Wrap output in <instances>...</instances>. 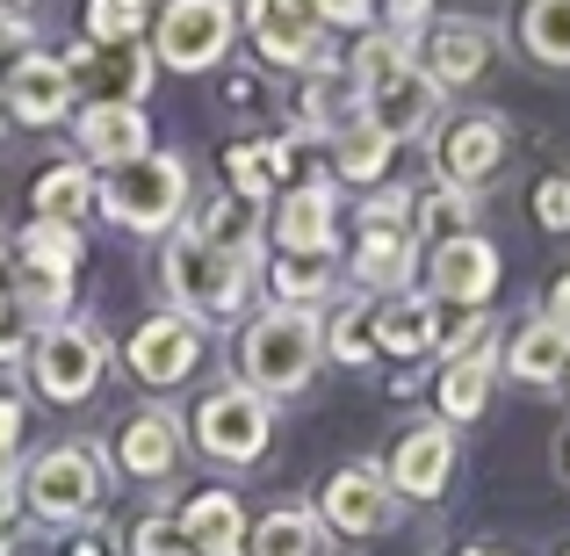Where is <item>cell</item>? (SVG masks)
Masks as SVG:
<instances>
[{"label":"cell","instance_id":"6da1fadb","mask_svg":"<svg viewBox=\"0 0 570 556\" xmlns=\"http://www.w3.org/2000/svg\"><path fill=\"white\" fill-rule=\"evenodd\" d=\"M318 362H325V319L318 311H296V304L261 311V319L246 325V340H238V375H246V390H261V398L304 390L311 375H318Z\"/></svg>","mask_w":570,"mask_h":556},{"label":"cell","instance_id":"7a4b0ae2","mask_svg":"<svg viewBox=\"0 0 570 556\" xmlns=\"http://www.w3.org/2000/svg\"><path fill=\"white\" fill-rule=\"evenodd\" d=\"M167 290L181 296L188 319H238L253 296V261L232 246H209L188 224V232L167 238Z\"/></svg>","mask_w":570,"mask_h":556},{"label":"cell","instance_id":"3957f363","mask_svg":"<svg viewBox=\"0 0 570 556\" xmlns=\"http://www.w3.org/2000/svg\"><path fill=\"white\" fill-rule=\"evenodd\" d=\"M188 433L209 462L246 470V462H261L267 441H275V398H261V390H246V383H224L188 412Z\"/></svg>","mask_w":570,"mask_h":556},{"label":"cell","instance_id":"277c9868","mask_svg":"<svg viewBox=\"0 0 570 556\" xmlns=\"http://www.w3.org/2000/svg\"><path fill=\"white\" fill-rule=\"evenodd\" d=\"M14 485H22V506L37 520H87L101 506V491H109V477H101V448L66 441V448L29 456Z\"/></svg>","mask_w":570,"mask_h":556},{"label":"cell","instance_id":"5b68a950","mask_svg":"<svg viewBox=\"0 0 570 556\" xmlns=\"http://www.w3.org/2000/svg\"><path fill=\"white\" fill-rule=\"evenodd\" d=\"M238 22H246L253 51L267 66H289V72H333V29L318 22L311 0H238Z\"/></svg>","mask_w":570,"mask_h":556},{"label":"cell","instance_id":"8992f818","mask_svg":"<svg viewBox=\"0 0 570 556\" xmlns=\"http://www.w3.org/2000/svg\"><path fill=\"white\" fill-rule=\"evenodd\" d=\"M101 369H109V340H101V325H87V319H58L51 333L29 340V383H37L51 404L95 398Z\"/></svg>","mask_w":570,"mask_h":556},{"label":"cell","instance_id":"52a82bcc","mask_svg":"<svg viewBox=\"0 0 570 556\" xmlns=\"http://www.w3.org/2000/svg\"><path fill=\"white\" fill-rule=\"evenodd\" d=\"M232 37H238V0H167L153 29V66L209 72V66H224Z\"/></svg>","mask_w":570,"mask_h":556},{"label":"cell","instance_id":"ba28073f","mask_svg":"<svg viewBox=\"0 0 570 556\" xmlns=\"http://www.w3.org/2000/svg\"><path fill=\"white\" fill-rule=\"evenodd\" d=\"M101 209L124 232H174L188 209V167L174 153H145L138 167H116V182L101 188Z\"/></svg>","mask_w":570,"mask_h":556},{"label":"cell","instance_id":"9c48e42d","mask_svg":"<svg viewBox=\"0 0 570 556\" xmlns=\"http://www.w3.org/2000/svg\"><path fill=\"white\" fill-rule=\"evenodd\" d=\"M499 159H505V116L470 109V116L433 124V174H441V188L491 182V174H499Z\"/></svg>","mask_w":570,"mask_h":556},{"label":"cell","instance_id":"30bf717a","mask_svg":"<svg viewBox=\"0 0 570 556\" xmlns=\"http://www.w3.org/2000/svg\"><path fill=\"white\" fill-rule=\"evenodd\" d=\"M130 375L153 390H174L188 383L195 369H203V319H188V311H159V319H145L138 333H130Z\"/></svg>","mask_w":570,"mask_h":556},{"label":"cell","instance_id":"8fae6325","mask_svg":"<svg viewBox=\"0 0 570 556\" xmlns=\"http://www.w3.org/2000/svg\"><path fill=\"white\" fill-rule=\"evenodd\" d=\"M390 514H397V499H390V477L376 462H347V470H333V485L318 491V528L347 535V543L383 535Z\"/></svg>","mask_w":570,"mask_h":556},{"label":"cell","instance_id":"7c38bea8","mask_svg":"<svg viewBox=\"0 0 570 556\" xmlns=\"http://www.w3.org/2000/svg\"><path fill=\"white\" fill-rule=\"evenodd\" d=\"M491 22H470V14H441V22H426V37H419V72H426L433 87H476L491 66Z\"/></svg>","mask_w":570,"mask_h":556},{"label":"cell","instance_id":"4fadbf2b","mask_svg":"<svg viewBox=\"0 0 570 556\" xmlns=\"http://www.w3.org/2000/svg\"><path fill=\"white\" fill-rule=\"evenodd\" d=\"M362 116L368 124H383L390 138H419V130H433L441 124V87L419 72V58H404V66H390L383 80H368L362 87Z\"/></svg>","mask_w":570,"mask_h":556},{"label":"cell","instance_id":"5bb4252c","mask_svg":"<svg viewBox=\"0 0 570 556\" xmlns=\"http://www.w3.org/2000/svg\"><path fill=\"white\" fill-rule=\"evenodd\" d=\"M153 153V116L138 101H87L80 109V159L87 167H138Z\"/></svg>","mask_w":570,"mask_h":556},{"label":"cell","instance_id":"9a60e30c","mask_svg":"<svg viewBox=\"0 0 570 556\" xmlns=\"http://www.w3.org/2000/svg\"><path fill=\"white\" fill-rule=\"evenodd\" d=\"M426 282H433V304H462V311H484L491 304V290H499V246L491 238H448V246H433V267H426Z\"/></svg>","mask_w":570,"mask_h":556},{"label":"cell","instance_id":"2e32d148","mask_svg":"<svg viewBox=\"0 0 570 556\" xmlns=\"http://www.w3.org/2000/svg\"><path fill=\"white\" fill-rule=\"evenodd\" d=\"M448 477H455V427L448 419H426L390 448V491H404V499H441Z\"/></svg>","mask_w":570,"mask_h":556},{"label":"cell","instance_id":"e0dca14e","mask_svg":"<svg viewBox=\"0 0 570 556\" xmlns=\"http://www.w3.org/2000/svg\"><path fill=\"white\" fill-rule=\"evenodd\" d=\"M8 109H14V124H66V109H72V72H66V58H51V51H22L8 66Z\"/></svg>","mask_w":570,"mask_h":556},{"label":"cell","instance_id":"ac0fdd59","mask_svg":"<svg viewBox=\"0 0 570 556\" xmlns=\"http://www.w3.org/2000/svg\"><path fill=\"white\" fill-rule=\"evenodd\" d=\"M181 427H174V412H130L124 433H116V462H124L130 477H145V485H167L174 470H181Z\"/></svg>","mask_w":570,"mask_h":556},{"label":"cell","instance_id":"d6986e66","mask_svg":"<svg viewBox=\"0 0 570 556\" xmlns=\"http://www.w3.org/2000/svg\"><path fill=\"white\" fill-rule=\"evenodd\" d=\"M333 182H296L275 203V253H333Z\"/></svg>","mask_w":570,"mask_h":556},{"label":"cell","instance_id":"ffe728a7","mask_svg":"<svg viewBox=\"0 0 570 556\" xmlns=\"http://www.w3.org/2000/svg\"><path fill=\"white\" fill-rule=\"evenodd\" d=\"M181 535H188V549L195 556H238V543H246V506L232 499V491H195V499L181 506Z\"/></svg>","mask_w":570,"mask_h":556},{"label":"cell","instance_id":"44dd1931","mask_svg":"<svg viewBox=\"0 0 570 556\" xmlns=\"http://www.w3.org/2000/svg\"><path fill=\"white\" fill-rule=\"evenodd\" d=\"M419 275V238L412 232H362V246H354V282L376 296H404Z\"/></svg>","mask_w":570,"mask_h":556},{"label":"cell","instance_id":"7402d4cb","mask_svg":"<svg viewBox=\"0 0 570 556\" xmlns=\"http://www.w3.org/2000/svg\"><path fill=\"white\" fill-rule=\"evenodd\" d=\"M433 340H441V304L433 296H390V304H376V354L412 362Z\"/></svg>","mask_w":570,"mask_h":556},{"label":"cell","instance_id":"603a6c76","mask_svg":"<svg viewBox=\"0 0 570 556\" xmlns=\"http://www.w3.org/2000/svg\"><path fill=\"white\" fill-rule=\"evenodd\" d=\"M390 159H397V138H390L383 124H368V116H354V124L333 130V174L340 182H383Z\"/></svg>","mask_w":570,"mask_h":556},{"label":"cell","instance_id":"cb8c5ba5","mask_svg":"<svg viewBox=\"0 0 570 556\" xmlns=\"http://www.w3.org/2000/svg\"><path fill=\"white\" fill-rule=\"evenodd\" d=\"M95 203H101V182H95L87 159H66V167H43L37 174V217L43 224H80Z\"/></svg>","mask_w":570,"mask_h":556},{"label":"cell","instance_id":"d4e9b609","mask_svg":"<svg viewBox=\"0 0 570 556\" xmlns=\"http://www.w3.org/2000/svg\"><path fill=\"white\" fill-rule=\"evenodd\" d=\"M318 549H325V528L304 506H275V514L246 520V556H318Z\"/></svg>","mask_w":570,"mask_h":556},{"label":"cell","instance_id":"484cf974","mask_svg":"<svg viewBox=\"0 0 570 556\" xmlns=\"http://www.w3.org/2000/svg\"><path fill=\"white\" fill-rule=\"evenodd\" d=\"M195 232L209 238V246H232V253H246L253 261V246H261L267 238V209H261V195H217V203L203 209V217H195Z\"/></svg>","mask_w":570,"mask_h":556},{"label":"cell","instance_id":"4316f807","mask_svg":"<svg viewBox=\"0 0 570 556\" xmlns=\"http://www.w3.org/2000/svg\"><path fill=\"white\" fill-rule=\"evenodd\" d=\"M505 369H513L520 383H563V369H570V333H557L549 319L520 325L513 348H505Z\"/></svg>","mask_w":570,"mask_h":556},{"label":"cell","instance_id":"83f0119b","mask_svg":"<svg viewBox=\"0 0 570 556\" xmlns=\"http://www.w3.org/2000/svg\"><path fill=\"white\" fill-rule=\"evenodd\" d=\"M491 383H499V354H462V362H448L441 383H433V398H441L448 427L484 412V404H491Z\"/></svg>","mask_w":570,"mask_h":556},{"label":"cell","instance_id":"f1b7e54d","mask_svg":"<svg viewBox=\"0 0 570 556\" xmlns=\"http://www.w3.org/2000/svg\"><path fill=\"white\" fill-rule=\"evenodd\" d=\"M520 51L570 72V0H520Z\"/></svg>","mask_w":570,"mask_h":556},{"label":"cell","instance_id":"f546056e","mask_svg":"<svg viewBox=\"0 0 570 556\" xmlns=\"http://www.w3.org/2000/svg\"><path fill=\"white\" fill-rule=\"evenodd\" d=\"M14 261H22V275H51V282H72V267H80V232L72 224H29L22 238H14Z\"/></svg>","mask_w":570,"mask_h":556},{"label":"cell","instance_id":"4dcf8cb0","mask_svg":"<svg viewBox=\"0 0 570 556\" xmlns=\"http://www.w3.org/2000/svg\"><path fill=\"white\" fill-rule=\"evenodd\" d=\"M267 282H275V296H282V304L311 311L325 290H333V253H275Z\"/></svg>","mask_w":570,"mask_h":556},{"label":"cell","instance_id":"1f68e13d","mask_svg":"<svg viewBox=\"0 0 570 556\" xmlns=\"http://www.w3.org/2000/svg\"><path fill=\"white\" fill-rule=\"evenodd\" d=\"M325 348H333V362L368 369V362H376V304H368V296L340 304V311H333V325H325Z\"/></svg>","mask_w":570,"mask_h":556},{"label":"cell","instance_id":"d6a6232c","mask_svg":"<svg viewBox=\"0 0 570 556\" xmlns=\"http://www.w3.org/2000/svg\"><path fill=\"white\" fill-rule=\"evenodd\" d=\"M412 217H419V238H433V246H448V238H470V232H476L470 188H433L426 203H412Z\"/></svg>","mask_w":570,"mask_h":556},{"label":"cell","instance_id":"836d02e7","mask_svg":"<svg viewBox=\"0 0 570 556\" xmlns=\"http://www.w3.org/2000/svg\"><path fill=\"white\" fill-rule=\"evenodd\" d=\"M289 167H296L289 145H238V153H232V188L238 195H267V182L289 174Z\"/></svg>","mask_w":570,"mask_h":556},{"label":"cell","instance_id":"e575fe53","mask_svg":"<svg viewBox=\"0 0 570 556\" xmlns=\"http://www.w3.org/2000/svg\"><path fill=\"white\" fill-rule=\"evenodd\" d=\"M145 29V0H87V43H138Z\"/></svg>","mask_w":570,"mask_h":556},{"label":"cell","instance_id":"d590c367","mask_svg":"<svg viewBox=\"0 0 570 556\" xmlns=\"http://www.w3.org/2000/svg\"><path fill=\"white\" fill-rule=\"evenodd\" d=\"M130 556H195V549H188V535H181L174 514H145L138 528H130Z\"/></svg>","mask_w":570,"mask_h":556},{"label":"cell","instance_id":"8d00e7d4","mask_svg":"<svg viewBox=\"0 0 570 556\" xmlns=\"http://www.w3.org/2000/svg\"><path fill=\"white\" fill-rule=\"evenodd\" d=\"M404 217H412V195L404 188H376L362 203V232H404Z\"/></svg>","mask_w":570,"mask_h":556},{"label":"cell","instance_id":"74e56055","mask_svg":"<svg viewBox=\"0 0 570 556\" xmlns=\"http://www.w3.org/2000/svg\"><path fill=\"white\" fill-rule=\"evenodd\" d=\"M534 217H542V232H570V174H542V188H534Z\"/></svg>","mask_w":570,"mask_h":556},{"label":"cell","instance_id":"f35d334b","mask_svg":"<svg viewBox=\"0 0 570 556\" xmlns=\"http://www.w3.org/2000/svg\"><path fill=\"white\" fill-rule=\"evenodd\" d=\"M333 109H340V95H333V72H311L304 101H296V116H304V130H333Z\"/></svg>","mask_w":570,"mask_h":556},{"label":"cell","instance_id":"ab89813d","mask_svg":"<svg viewBox=\"0 0 570 556\" xmlns=\"http://www.w3.org/2000/svg\"><path fill=\"white\" fill-rule=\"evenodd\" d=\"M311 8H318V22H325V29H368L383 0H311Z\"/></svg>","mask_w":570,"mask_h":556},{"label":"cell","instance_id":"60d3db41","mask_svg":"<svg viewBox=\"0 0 570 556\" xmlns=\"http://www.w3.org/2000/svg\"><path fill=\"white\" fill-rule=\"evenodd\" d=\"M426 8H433V0H390V29H397L404 43H419V37H426Z\"/></svg>","mask_w":570,"mask_h":556},{"label":"cell","instance_id":"b9f144b4","mask_svg":"<svg viewBox=\"0 0 570 556\" xmlns=\"http://www.w3.org/2000/svg\"><path fill=\"white\" fill-rule=\"evenodd\" d=\"M22 51H37V43H29V14H8V8H0V58L14 66Z\"/></svg>","mask_w":570,"mask_h":556},{"label":"cell","instance_id":"7bdbcfd3","mask_svg":"<svg viewBox=\"0 0 570 556\" xmlns=\"http://www.w3.org/2000/svg\"><path fill=\"white\" fill-rule=\"evenodd\" d=\"M14 448H22V404L0 398V470L14 462Z\"/></svg>","mask_w":570,"mask_h":556},{"label":"cell","instance_id":"ee69618b","mask_svg":"<svg viewBox=\"0 0 570 556\" xmlns=\"http://www.w3.org/2000/svg\"><path fill=\"white\" fill-rule=\"evenodd\" d=\"M557 333H570V275H557V290H549V311H542Z\"/></svg>","mask_w":570,"mask_h":556},{"label":"cell","instance_id":"f6af8a7d","mask_svg":"<svg viewBox=\"0 0 570 556\" xmlns=\"http://www.w3.org/2000/svg\"><path fill=\"white\" fill-rule=\"evenodd\" d=\"M14 319H22V311H14V290L0 282V325H14Z\"/></svg>","mask_w":570,"mask_h":556},{"label":"cell","instance_id":"bcb514c9","mask_svg":"<svg viewBox=\"0 0 570 556\" xmlns=\"http://www.w3.org/2000/svg\"><path fill=\"white\" fill-rule=\"evenodd\" d=\"M8 130H14V109H8V95H0V145H8Z\"/></svg>","mask_w":570,"mask_h":556},{"label":"cell","instance_id":"7dc6e473","mask_svg":"<svg viewBox=\"0 0 570 556\" xmlns=\"http://www.w3.org/2000/svg\"><path fill=\"white\" fill-rule=\"evenodd\" d=\"M8 253H14V246H8V232H0V275H8Z\"/></svg>","mask_w":570,"mask_h":556},{"label":"cell","instance_id":"c3c4849f","mask_svg":"<svg viewBox=\"0 0 570 556\" xmlns=\"http://www.w3.org/2000/svg\"><path fill=\"white\" fill-rule=\"evenodd\" d=\"M462 556H505V549H462Z\"/></svg>","mask_w":570,"mask_h":556},{"label":"cell","instance_id":"681fc988","mask_svg":"<svg viewBox=\"0 0 570 556\" xmlns=\"http://www.w3.org/2000/svg\"><path fill=\"white\" fill-rule=\"evenodd\" d=\"M0 8H8V14H22V0H0Z\"/></svg>","mask_w":570,"mask_h":556},{"label":"cell","instance_id":"f907efd6","mask_svg":"<svg viewBox=\"0 0 570 556\" xmlns=\"http://www.w3.org/2000/svg\"><path fill=\"white\" fill-rule=\"evenodd\" d=\"M563 383H570V369H563Z\"/></svg>","mask_w":570,"mask_h":556},{"label":"cell","instance_id":"816d5d0a","mask_svg":"<svg viewBox=\"0 0 570 556\" xmlns=\"http://www.w3.org/2000/svg\"><path fill=\"white\" fill-rule=\"evenodd\" d=\"M563 462H570V448H563Z\"/></svg>","mask_w":570,"mask_h":556}]
</instances>
